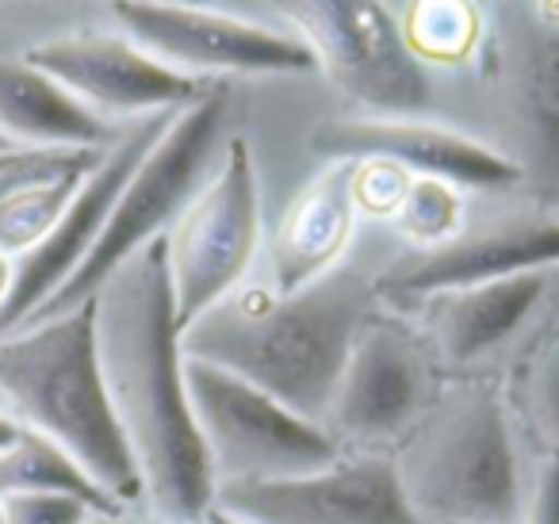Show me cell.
I'll return each instance as SVG.
<instances>
[{"mask_svg":"<svg viewBox=\"0 0 559 524\" xmlns=\"http://www.w3.org/2000/svg\"><path fill=\"white\" fill-rule=\"evenodd\" d=\"M16 437H20V425L12 421L9 414H0V448H9V444H12V440H16Z\"/></svg>","mask_w":559,"mask_h":524,"instance_id":"cell-30","label":"cell"},{"mask_svg":"<svg viewBox=\"0 0 559 524\" xmlns=\"http://www.w3.org/2000/svg\"><path fill=\"white\" fill-rule=\"evenodd\" d=\"M192 4H203V0H192Z\"/></svg>","mask_w":559,"mask_h":524,"instance_id":"cell-33","label":"cell"},{"mask_svg":"<svg viewBox=\"0 0 559 524\" xmlns=\"http://www.w3.org/2000/svg\"><path fill=\"white\" fill-rule=\"evenodd\" d=\"M203 524H246V521H238V516H230V513H223V509L211 505L207 513H203Z\"/></svg>","mask_w":559,"mask_h":524,"instance_id":"cell-31","label":"cell"},{"mask_svg":"<svg viewBox=\"0 0 559 524\" xmlns=\"http://www.w3.org/2000/svg\"><path fill=\"white\" fill-rule=\"evenodd\" d=\"M96 509L73 493H12L0 498V524H88Z\"/></svg>","mask_w":559,"mask_h":524,"instance_id":"cell-25","label":"cell"},{"mask_svg":"<svg viewBox=\"0 0 559 524\" xmlns=\"http://www.w3.org/2000/svg\"><path fill=\"white\" fill-rule=\"evenodd\" d=\"M372 299L376 284L349 269L296 295H226L180 333V348L322 425Z\"/></svg>","mask_w":559,"mask_h":524,"instance_id":"cell-2","label":"cell"},{"mask_svg":"<svg viewBox=\"0 0 559 524\" xmlns=\"http://www.w3.org/2000/svg\"><path fill=\"white\" fill-rule=\"evenodd\" d=\"M85 172L88 169L39 177V180H27V184L12 188L9 195H0V253L12 257V261L32 253L50 234V226L58 223L66 203L73 200V192H78V184L85 180Z\"/></svg>","mask_w":559,"mask_h":524,"instance_id":"cell-22","label":"cell"},{"mask_svg":"<svg viewBox=\"0 0 559 524\" xmlns=\"http://www.w3.org/2000/svg\"><path fill=\"white\" fill-rule=\"evenodd\" d=\"M521 524H559V460L544 463V471L536 475Z\"/></svg>","mask_w":559,"mask_h":524,"instance_id":"cell-27","label":"cell"},{"mask_svg":"<svg viewBox=\"0 0 559 524\" xmlns=\"http://www.w3.org/2000/svg\"><path fill=\"white\" fill-rule=\"evenodd\" d=\"M20 55L43 73H50L66 93H73L93 116L111 127H127L134 119L162 116V111H180L215 88L211 81L169 70L131 39L108 32L50 35V39L24 47Z\"/></svg>","mask_w":559,"mask_h":524,"instance_id":"cell-11","label":"cell"},{"mask_svg":"<svg viewBox=\"0 0 559 524\" xmlns=\"http://www.w3.org/2000/svg\"><path fill=\"white\" fill-rule=\"evenodd\" d=\"M479 4H487V0H479Z\"/></svg>","mask_w":559,"mask_h":524,"instance_id":"cell-34","label":"cell"},{"mask_svg":"<svg viewBox=\"0 0 559 524\" xmlns=\"http://www.w3.org/2000/svg\"><path fill=\"white\" fill-rule=\"evenodd\" d=\"M226 123V88L215 85L211 93H203L195 104L180 108L169 119V127L162 131V139L146 150L134 172L127 177L123 192H119L116 207H111L108 223H104L100 241L93 246V253L85 257L78 272L70 276V284L55 295L43 310H35L32 318L62 314L70 307H81L85 299H93L96 287L127 261L142 246L165 238L173 230L185 207L195 200L203 184L211 177V162H215L218 139H223ZM27 318V322H32ZM20 330V325H16Z\"/></svg>","mask_w":559,"mask_h":524,"instance_id":"cell-5","label":"cell"},{"mask_svg":"<svg viewBox=\"0 0 559 524\" xmlns=\"http://www.w3.org/2000/svg\"><path fill=\"white\" fill-rule=\"evenodd\" d=\"M513 39L510 96L521 131V180L540 192V200H559V24L525 12Z\"/></svg>","mask_w":559,"mask_h":524,"instance_id":"cell-18","label":"cell"},{"mask_svg":"<svg viewBox=\"0 0 559 524\" xmlns=\"http://www.w3.org/2000/svg\"><path fill=\"white\" fill-rule=\"evenodd\" d=\"M0 414L55 440L116 505L142 509V475L104 386L93 299L0 337Z\"/></svg>","mask_w":559,"mask_h":524,"instance_id":"cell-3","label":"cell"},{"mask_svg":"<svg viewBox=\"0 0 559 524\" xmlns=\"http://www.w3.org/2000/svg\"><path fill=\"white\" fill-rule=\"evenodd\" d=\"M9 154H20V150H16V146H12V142H9V139H4V134H0V157H9Z\"/></svg>","mask_w":559,"mask_h":524,"instance_id":"cell-32","label":"cell"},{"mask_svg":"<svg viewBox=\"0 0 559 524\" xmlns=\"http://www.w3.org/2000/svg\"><path fill=\"white\" fill-rule=\"evenodd\" d=\"M104 150H27L12 165L0 169V195H9L12 188L27 184V180L39 177H58V172L73 169H93L100 162Z\"/></svg>","mask_w":559,"mask_h":524,"instance_id":"cell-26","label":"cell"},{"mask_svg":"<svg viewBox=\"0 0 559 524\" xmlns=\"http://www.w3.org/2000/svg\"><path fill=\"white\" fill-rule=\"evenodd\" d=\"M311 154L326 162L383 157L403 165L411 177H433L475 192H506L521 184V165L510 154L421 119H330L311 131Z\"/></svg>","mask_w":559,"mask_h":524,"instance_id":"cell-13","label":"cell"},{"mask_svg":"<svg viewBox=\"0 0 559 524\" xmlns=\"http://www.w3.org/2000/svg\"><path fill=\"white\" fill-rule=\"evenodd\" d=\"M391 226L406 241L426 249V253L441 249L464 234V195H460L456 184H444V180L433 177H414Z\"/></svg>","mask_w":559,"mask_h":524,"instance_id":"cell-23","label":"cell"},{"mask_svg":"<svg viewBox=\"0 0 559 524\" xmlns=\"http://www.w3.org/2000/svg\"><path fill=\"white\" fill-rule=\"evenodd\" d=\"M395 471L426 524H521L525 516L510 429L487 391L437 406L406 440Z\"/></svg>","mask_w":559,"mask_h":524,"instance_id":"cell-4","label":"cell"},{"mask_svg":"<svg viewBox=\"0 0 559 524\" xmlns=\"http://www.w3.org/2000/svg\"><path fill=\"white\" fill-rule=\"evenodd\" d=\"M421 398H426V360L418 345L403 325L368 314L322 421L334 425L330 432L334 440L345 437L353 444H376L411 429Z\"/></svg>","mask_w":559,"mask_h":524,"instance_id":"cell-14","label":"cell"},{"mask_svg":"<svg viewBox=\"0 0 559 524\" xmlns=\"http://www.w3.org/2000/svg\"><path fill=\"white\" fill-rule=\"evenodd\" d=\"M119 131L24 55H0V134L16 150H108Z\"/></svg>","mask_w":559,"mask_h":524,"instance_id":"cell-17","label":"cell"},{"mask_svg":"<svg viewBox=\"0 0 559 524\" xmlns=\"http://www.w3.org/2000/svg\"><path fill=\"white\" fill-rule=\"evenodd\" d=\"M556 264L559 218H506L483 230H464L449 246L429 249L411 264H399L395 272L376 279V299L418 307L426 295L525 276V272H548Z\"/></svg>","mask_w":559,"mask_h":524,"instance_id":"cell-15","label":"cell"},{"mask_svg":"<svg viewBox=\"0 0 559 524\" xmlns=\"http://www.w3.org/2000/svg\"><path fill=\"white\" fill-rule=\"evenodd\" d=\"M119 35L188 78L207 73H311L314 58L296 35L211 12L192 0H111Z\"/></svg>","mask_w":559,"mask_h":524,"instance_id":"cell-9","label":"cell"},{"mask_svg":"<svg viewBox=\"0 0 559 524\" xmlns=\"http://www.w3.org/2000/svg\"><path fill=\"white\" fill-rule=\"evenodd\" d=\"M185 379L215 486L307 475L342 460L326 425L288 409L234 371L185 356Z\"/></svg>","mask_w":559,"mask_h":524,"instance_id":"cell-7","label":"cell"},{"mask_svg":"<svg viewBox=\"0 0 559 524\" xmlns=\"http://www.w3.org/2000/svg\"><path fill=\"white\" fill-rule=\"evenodd\" d=\"M411 180L414 177L403 165L383 162V157L353 162V203H357V215L391 223L399 203H403L406 188H411Z\"/></svg>","mask_w":559,"mask_h":524,"instance_id":"cell-24","label":"cell"},{"mask_svg":"<svg viewBox=\"0 0 559 524\" xmlns=\"http://www.w3.org/2000/svg\"><path fill=\"white\" fill-rule=\"evenodd\" d=\"M9 287H12V257L0 253V307L9 299Z\"/></svg>","mask_w":559,"mask_h":524,"instance_id":"cell-29","label":"cell"},{"mask_svg":"<svg viewBox=\"0 0 559 524\" xmlns=\"http://www.w3.org/2000/svg\"><path fill=\"white\" fill-rule=\"evenodd\" d=\"M12 493H73L88 501L96 513H123V505H116L78 467L73 455L32 429H20L9 448H0V498H12Z\"/></svg>","mask_w":559,"mask_h":524,"instance_id":"cell-20","label":"cell"},{"mask_svg":"<svg viewBox=\"0 0 559 524\" xmlns=\"http://www.w3.org/2000/svg\"><path fill=\"white\" fill-rule=\"evenodd\" d=\"M314 70L372 119H418L433 104L429 70L406 50L388 0H269Z\"/></svg>","mask_w":559,"mask_h":524,"instance_id":"cell-6","label":"cell"},{"mask_svg":"<svg viewBox=\"0 0 559 524\" xmlns=\"http://www.w3.org/2000/svg\"><path fill=\"white\" fill-rule=\"evenodd\" d=\"M88 524H169V521H157V516L142 513V509H123V513H96L88 516ZM203 524V521H195Z\"/></svg>","mask_w":559,"mask_h":524,"instance_id":"cell-28","label":"cell"},{"mask_svg":"<svg viewBox=\"0 0 559 524\" xmlns=\"http://www.w3.org/2000/svg\"><path fill=\"white\" fill-rule=\"evenodd\" d=\"M104 386L142 475V513L195 524L215 505V471L185 379L165 238L127 257L93 295Z\"/></svg>","mask_w":559,"mask_h":524,"instance_id":"cell-1","label":"cell"},{"mask_svg":"<svg viewBox=\"0 0 559 524\" xmlns=\"http://www.w3.org/2000/svg\"><path fill=\"white\" fill-rule=\"evenodd\" d=\"M403 43L421 66H467L483 47L487 20L479 0H411L399 20Z\"/></svg>","mask_w":559,"mask_h":524,"instance_id":"cell-21","label":"cell"},{"mask_svg":"<svg viewBox=\"0 0 559 524\" xmlns=\"http://www.w3.org/2000/svg\"><path fill=\"white\" fill-rule=\"evenodd\" d=\"M544 287H548L544 272H525V276L426 295L414 310L426 314L429 337L444 360L472 364L502 345L525 322L528 310L540 302Z\"/></svg>","mask_w":559,"mask_h":524,"instance_id":"cell-19","label":"cell"},{"mask_svg":"<svg viewBox=\"0 0 559 524\" xmlns=\"http://www.w3.org/2000/svg\"><path fill=\"white\" fill-rule=\"evenodd\" d=\"M173 116L177 111H162V116H146L127 123L116 134V142L100 154V162L85 172V180L78 184V192L66 203V211L50 226L47 238L32 253L12 261V287L4 307H0V337L12 333L16 325H24L35 310H43L70 284V276L85 264V257L100 241L104 223H108L127 177L146 157V150L162 139V131L169 127Z\"/></svg>","mask_w":559,"mask_h":524,"instance_id":"cell-10","label":"cell"},{"mask_svg":"<svg viewBox=\"0 0 559 524\" xmlns=\"http://www.w3.org/2000/svg\"><path fill=\"white\" fill-rule=\"evenodd\" d=\"M215 509L246 524H426L411 509L395 460L357 455L322 471L215 486Z\"/></svg>","mask_w":559,"mask_h":524,"instance_id":"cell-12","label":"cell"},{"mask_svg":"<svg viewBox=\"0 0 559 524\" xmlns=\"http://www.w3.org/2000/svg\"><path fill=\"white\" fill-rule=\"evenodd\" d=\"M257 249H261V184L249 142L234 134L207 184L165 234V264H169L180 333L211 307H218L226 295H234Z\"/></svg>","mask_w":559,"mask_h":524,"instance_id":"cell-8","label":"cell"},{"mask_svg":"<svg viewBox=\"0 0 559 524\" xmlns=\"http://www.w3.org/2000/svg\"><path fill=\"white\" fill-rule=\"evenodd\" d=\"M353 162H330L284 211L272 234V284L276 295H296L342 264L357 230Z\"/></svg>","mask_w":559,"mask_h":524,"instance_id":"cell-16","label":"cell"}]
</instances>
